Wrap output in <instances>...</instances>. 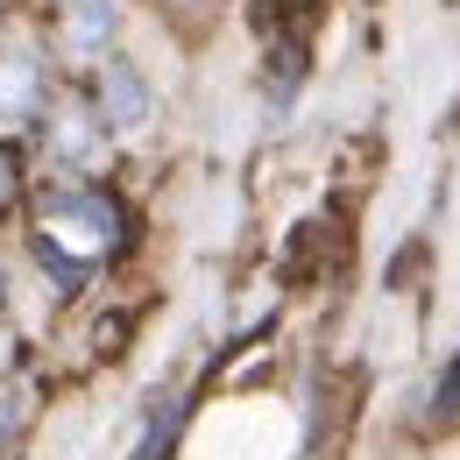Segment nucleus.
Returning <instances> with one entry per match:
<instances>
[{
  "instance_id": "nucleus-1",
  "label": "nucleus",
  "mask_w": 460,
  "mask_h": 460,
  "mask_svg": "<svg viewBox=\"0 0 460 460\" xmlns=\"http://www.w3.org/2000/svg\"><path fill=\"white\" fill-rule=\"evenodd\" d=\"M22 270L43 284L50 305H78L100 270H114L135 248V206L114 184H29L22 199Z\"/></svg>"
},
{
  "instance_id": "nucleus-2",
  "label": "nucleus",
  "mask_w": 460,
  "mask_h": 460,
  "mask_svg": "<svg viewBox=\"0 0 460 460\" xmlns=\"http://www.w3.org/2000/svg\"><path fill=\"white\" fill-rule=\"evenodd\" d=\"M22 156H29L36 184H100L107 164H114V135L85 107V93L64 78V93L50 100V114L36 120V135L22 142Z\"/></svg>"
},
{
  "instance_id": "nucleus-3",
  "label": "nucleus",
  "mask_w": 460,
  "mask_h": 460,
  "mask_svg": "<svg viewBox=\"0 0 460 460\" xmlns=\"http://www.w3.org/2000/svg\"><path fill=\"white\" fill-rule=\"evenodd\" d=\"M58 93H64V71L43 50V29L36 22H0V142L22 149Z\"/></svg>"
},
{
  "instance_id": "nucleus-4",
  "label": "nucleus",
  "mask_w": 460,
  "mask_h": 460,
  "mask_svg": "<svg viewBox=\"0 0 460 460\" xmlns=\"http://www.w3.org/2000/svg\"><path fill=\"white\" fill-rule=\"evenodd\" d=\"M36 29H43L50 64L78 85L85 71H100L114 50H128V0H64V7H50Z\"/></svg>"
},
{
  "instance_id": "nucleus-5",
  "label": "nucleus",
  "mask_w": 460,
  "mask_h": 460,
  "mask_svg": "<svg viewBox=\"0 0 460 460\" xmlns=\"http://www.w3.org/2000/svg\"><path fill=\"white\" fill-rule=\"evenodd\" d=\"M78 93H85V107L100 114V128H107L114 142L149 135V120H156V78L142 71L135 50H114L100 71H85V78H78Z\"/></svg>"
},
{
  "instance_id": "nucleus-6",
  "label": "nucleus",
  "mask_w": 460,
  "mask_h": 460,
  "mask_svg": "<svg viewBox=\"0 0 460 460\" xmlns=\"http://www.w3.org/2000/svg\"><path fill=\"white\" fill-rule=\"evenodd\" d=\"M29 418H36V403H29V383H14L7 368H0V454L29 432Z\"/></svg>"
},
{
  "instance_id": "nucleus-7",
  "label": "nucleus",
  "mask_w": 460,
  "mask_h": 460,
  "mask_svg": "<svg viewBox=\"0 0 460 460\" xmlns=\"http://www.w3.org/2000/svg\"><path fill=\"white\" fill-rule=\"evenodd\" d=\"M29 184H36V177H29V156H22L14 142H0V220H14V213H22Z\"/></svg>"
},
{
  "instance_id": "nucleus-8",
  "label": "nucleus",
  "mask_w": 460,
  "mask_h": 460,
  "mask_svg": "<svg viewBox=\"0 0 460 460\" xmlns=\"http://www.w3.org/2000/svg\"><path fill=\"white\" fill-rule=\"evenodd\" d=\"M14 290H22V262H14V248L0 241V326H7V312H14Z\"/></svg>"
},
{
  "instance_id": "nucleus-9",
  "label": "nucleus",
  "mask_w": 460,
  "mask_h": 460,
  "mask_svg": "<svg viewBox=\"0 0 460 460\" xmlns=\"http://www.w3.org/2000/svg\"><path fill=\"white\" fill-rule=\"evenodd\" d=\"M439 397H460V361H454V376H447V383H439Z\"/></svg>"
},
{
  "instance_id": "nucleus-10",
  "label": "nucleus",
  "mask_w": 460,
  "mask_h": 460,
  "mask_svg": "<svg viewBox=\"0 0 460 460\" xmlns=\"http://www.w3.org/2000/svg\"><path fill=\"white\" fill-rule=\"evenodd\" d=\"M22 7H36V14H50V7H64V0H22Z\"/></svg>"
}]
</instances>
